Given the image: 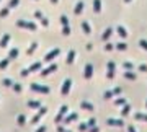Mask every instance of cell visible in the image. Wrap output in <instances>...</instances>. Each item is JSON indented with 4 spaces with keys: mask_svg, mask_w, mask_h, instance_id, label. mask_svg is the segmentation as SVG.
<instances>
[{
    "mask_svg": "<svg viewBox=\"0 0 147 132\" xmlns=\"http://www.w3.org/2000/svg\"><path fill=\"white\" fill-rule=\"evenodd\" d=\"M30 88L33 91H38V93H49V86H42V85H38V83H31Z\"/></svg>",
    "mask_w": 147,
    "mask_h": 132,
    "instance_id": "obj_1",
    "label": "cell"
},
{
    "mask_svg": "<svg viewBox=\"0 0 147 132\" xmlns=\"http://www.w3.org/2000/svg\"><path fill=\"white\" fill-rule=\"evenodd\" d=\"M106 124L113 126V127H123L124 126V121L123 119H113V117H110V119H106Z\"/></svg>",
    "mask_w": 147,
    "mask_h": 132,
    "instance_id": "obj_2",
    "label": "cell"
},
{
    "mask_svg": "<svg viewBox=\"0 0 147 132\" xmlns=\"http://www.w3.org/2000/svg\"><path fill=\"white\" fill-rule=\"evenodd\" d=\"M77 117H79V114H77V113H70V114H67V117H64V122H65V124L74 122V121H77Z\"/></svg>",
    "mask_w": 147,
    "mask_h": 132,
    "instance_id": "obj_3",
    "label": "cell"
},
{
    "mask_svg": "<svg viewBox=\"0 0 147 132\" xmlns=\"http://www.w3.org/2000/svg\"><path fill=\"white\" fill-rule=\"evenodd\" d=\"M70 85H72V82H70V80H65V82H64V85H62V95H67V93H69Z\"/></svg>",
    "mask_w": 147,
    "mask_h": 132,
    "instance_id": "obj_4",
    "label": "cell"
},
{
    "mask_svg": "<svg viewBox=\"0 0 147 132\" xmlns=\"http://www.w3.org/2000/svg\"><path fill=\"white\" fill-rule=\"evenodd\" d=\"M85 78H92V74H93V67H92V65H87V67H85Z\"/></svg>",
    "mask_w": 147,
    "mask_h": 132,
    "instance_id": "obj_5",
    "label": "cell"
},
{
    "mask_svg": "<svg viewBox=\"0 0 147 132\" xmlns=\"http://www.w3.org/2000/svg\"><path fill=\"white\" fill-rule=\"evenodd\" d=\"M25 122H26V116L25 114H18L16 116V124L18 126H25Z\"/></svg>",
    "mask_w": 147,
    "mask_h": 132,
    "instance_id": "obj_6",
    "label": "cell"
},
{
    "mask_svg": "<svg viewBox=\"0 0 147 132\" xmlns=\"http://www.w3.org/2000/svg\"><path fill=\"white\" fill-rule=\"evenodd\" d=\"M59 52H61L59 49H54V51H51L49 54H46V60H51V59H54V57H56V56H57Z\"/></svg>",
    "mask_w": 147,
    "mask_h": 132,
    "instance_id": "obj_7",
    "label": "cell"
},
{
    "mask_svg": "<svg viewBox=\"0 0 147 132\" xmlns=\"http://www.w3.org/2000/svg\"><path fill=\"white\" fill-rule=\"evenodd\" d=\"M134 119H136V121H144V122H147V114H142V113H137L136 116H134Z\"/></svg>",
    "mask_w": 147,
    "mask_h": 132,
    "instance_id": "obj_8",
    "label": "cell"
},
{
    "mask_svg": "<svg viewBox=\"0 0 147 132\" xmlns=\"http://www.w3.org/2000/svg\"><path fill=\"white\" fill-rule=\"evenodd\" d=\"M131 113V105H126L123 109H121V116H127Z\"/></svg>",
    "mask_w": 147,
    "mask_h": 132,
    "instance_id": "obj_9",
    "label": "cell"
},
{
    "mask_svg": "<svg viewBox=\"0 0 147 132\" xmlns=\"http://www.w3.org/2000/svg\"><path fill=\"white\" fill-rule=\"evenodd\" d=\"M39 106H41L39 101H28V108H31V109H36V108H39Z\"/></svg>",
    "mask_w": 147,
    "mask_h": 132,
    "instance_id": "obj_10",
    "label": "cell"
},
{
    "mask_svg": "<svg viewBox=\"0 0 147 132\" xmlns=\"http://www.w3.org/2000/svg\"><path fill=\"white\" fill-rule=\"evenodd\" d=\"M80 108H82V109H88V111H93V106L90 105V103H87V101H82Z\"/></svg>",
    "mask_w": 147,
    "mask_h": 132,
    "instance_id": "obj_11",
    "label": "cell"
},
{
    "mask_svg": "<svg viewBox=\"0 0 147 132\" xmlns=\"http://www.w3.org/2000/svg\"><path fill=\"white\" fill-rule=\"evenodd\" d=\"M39 121H41V114H36L34 117H31V121H30V122H31L33 126H36V124H38Z\"/></svg>",
    "mask_w": 147,
    "mask_h": 132,
    "instance_id": "obj_12",
    "label": "cell"
},
{
    "mask_svg": "<svg viewBox=\"0 0 147 132\" xmlns=\"http://www.w3.org/2000/svg\"><path fill=\"white\" fill-rule=\"evenodd\" d=\"M39 67H41V64H39V62H34L28 70H30V72H34V70H39Z\"/></svg>",
    "mask_w": 147,
    "mask_h": 132,
    "instance_id": "obj_13",
    "label": "cell"
},
{
    "mask_svg": "<svg viewBox=\"0 0 147 132\" xmlns=\"http://www.w3.org/2000/svg\"><path fill=\"white\" fill-rule=\"evenodd\" d=\"M79 131H80V132H87V131H88L87 122H82V124H80V126H79Z\"/></svg>",
    "mask_w": 147,
    "mask_h": 132,
    "instance_id": "obj_14",
    "label": "cell"
},
{
    "mask_svg": "<svg viewBox=\"0 0 147 132\" xmlns=\"http://www.w3.org/2000/svg\"><path fill=\"white\" fill-rule=\"evenodd\" d=\"M61 121H64V114H61V113H57V116L54 117V122H56V124H59Z\"/></svg>",
    "mask_w": 147,
    "mask_h": 132,
    "instance_id": "obj_15",
    "label": "cell"
},
{
    "mask_svg": "<svg viewBox=\"0 0 147 132\" xmlns=\"http://www.w3.org/2000/svg\"><path fill=\"white\" fill-rule=\"evenodd\" d=\"M74 59H75V51H70V52H69V57H67V62L70 64Z\"/></svg>",
    "mask_w": 147,
    "mask_h": 132,
    "instance_id": "obj_16",
    "label": "cell"
},
{
    "mask_svg": "<svg viewBox=\"0 0 147 132\" xmlns=\"http://www.w3.org/2000/svg\"><path fill=\"white\" fill-rule=\"evenodd\" d=\"M8 62H10V59H3V60L0 62V69H5L7 65H8Z\"/></svg>",
    "mask_w": 147,
    "mask_h": 132,
    "instance_id": "obj_17",
    "label": "cell"
},
{
    "mask_svg": "<svg viewBox=\"0 0 147 132\" xmlns=\"http://www.w3.org/2000/svg\"><path fill=\"white\" fill-rule=\"evenodd\" d=\"M124 78L134 80V78H136V75H134V74H131V72H124Z\"/></svg>",
    "mask_w": 147,
    "mask_h": 132,
    "instance_id": "obj_18",
    "label": "cell"
},
{
    "mask_svg": "<svg viewBox=\"0 0 147 132\" xmlns=\"http://www.w3.org/2000/svg\"><path fill=\"white\" fill-rule=\"evenodd\" d=\"M124 103H126V100H124V98H119V100H116V101H115V105H118V106L124 105Z\"/></svg>",
    "mask_w": 147,
    "mask_h": 132,
    "instance_id": "obj_19",
    "label": "cell"
},
{
    "mask_svg": "<svg viewBox=\"0 0 147 132\" xmlns=\"http://www.w3.org/2000/svg\"><path fill=\"white\" fill-rule=\"evenodd\" d=\"M3 85H5V86H11V85H13V82H11L10 78H5V80H3Z\"/></svg>",
    "mask_w": 147,
    "mask_h": 132,
    "instance_id": "obj_20",
    "label": "cell"
},
{
    "mask_svg": "<svg viewBox=\"0 0 147 132\" xmlns=\"http://www.w3.org/2000/svg\"><path fill=\"white\" fill-rule=\"evenodd\" d=\"M95 122H96V121H95L93 117H92V119H88V122H87V126H88V129H90V127H93V126H95Z\"/></svg>",
    "mask_w": 147,
    "mask_h": 132,
    "instance_id": "obj_21",
    "label": "cell"
},
{
    "mask_svg": "<svg viewBox=\"0 0 147 132\" xmlns=\"http://www.w3.org/2000/svg\"><path fill=\"white\" fill-rule=\"evenodd\" d=\"M87 132H100V127H96V126H93V127H90Z\"/></svg>",
    "mask_w": 147,
    "mask_h": 132,
    "instance_id": "obj_22",
    "label": "cell"
},
{
    "mask_svg": "<svg viewBox=\"0 0 147 132\" xmlns=\"http://www.w3.org/2000/svg\"><path fill=\"white\" fill-rule=\"evenodd\" d=\"M46 131H47V127H46V126H39V127L36 129V132H46Z\"/></svg>",
    "mask_w": 147,
    "mask_h": 132,
    "instance_id": "obj_23",
    "label": "cell"
},
{
    "mask_svg": "<svg viewBox=\"0 0 147 132\" xmlns=\"http://www.w3.org/2000/svg\"><path fill=\"white\" fill-rule=\"evenodd\" d=\"M16 56H18V51H16V49H11L10 51V57H16Z\"/></svg>",
    "mask_w": 147,
    "mask_h": 132,
    "instance_id": "obj_24",
    "label": "cell"
},
{
    "mask_svg": "<svg viewBox=\"0 0 147 132\" xmlns=\"http://www.w3.org/2000/svg\"><path fill=\"white\" fill-rule=\"evenodd\" d=\"M13 90H15L16 93H20L21 91V85H13Z\"/></svg>",
    "mask_w": 147,
    "mask_h": 132,
    "instance_id": "obj_25",
    "label": "cell"
},
{
    "mask_svg": "<svg viewBox=\"0 0 147 132\" xmlns=\"http://www.w3.org/2000/svg\"><path fill=\"white\" fill-rule=\"evenodd\" d=\"M124 69H132V64L131 62H124V65H123Z\"/></svg>",
    "mask_w": 147,
    "mask_h": 132,
    "instance_id": "obj_26",
    "label": "cell"
},
{
    "mask_svg": "<svg viewBox=\"0 0 147 132\" xmlns=\"http://www.w3.org/2000/svg\"><path fill=\"white\" fill-rule=\"evenodd\" d=\"M57 132H65V127H62V126H59L57 124Z\"/></svg>",
    "mask_w": 147,
    "mask_h": 132,
    "instance_id": "obj_27",
    "label": "cell"
},
{
    "mask_svg": "<svg viewBox=\"0 0 147 132\" xmlns=\"http://www.w3.org/2000/svg\"><path fill=\"white\" fill-rule=\"evenodd\" d=\"M44 113H47V109H46V108H39V114H41V116L44 114Z\"/></svg>",
    "mask_w": 147,
    "mask_h": 132,
    "instance_id": "obj_28",
    "label": "cell"
},
{
    "mask_svg": "<svg viewBox=\"0 0 147 132\" xmlns=\"http://www.w3.org/2000/svg\"><path fill=\"white\" fill-rule=\"evenodd\" d=\"M127 132H136V129H134L132 126H127Z\"/></svg>",
    "mask_w": 147,
    "mask_h": 132,
    "instance_id": "obj_29",
    "label": "cell"
},
{
    "mask_svg": "<svg viewBox=\"0 0 147 132\" xmlns=\"http://www.w3.org/2000/svg\"><path fill=\"white\" fill-rule=\"evenodd\" d=\"M65 132H74V131H67V129H65Z\"/></svg>",
    "mask_w": 147,
    "mask_h": 132,
    "instance_id": "obj_30",
    "label": "cell"
},
{
    "mask_svg": "<svg viewBox=\"0 0 147 132\" xmlns=\"http://www.w3.org/2000/svg\"><path fill=\"white\" fill-rule=\"evenodd\" d=\"M146 108H147V101H146Z\"/></svg>",
    "mask_w": 147,
    "mask_h": 132,
    "instance_id": "obj_31",
    "label": "cell"
}]
</instances>
